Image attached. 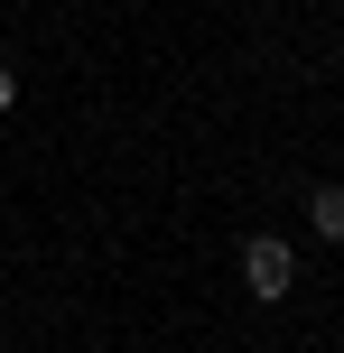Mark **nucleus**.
Instances as JSON below:
<instances>
[{"mask_svg": "<svg viewBox=\"0 0 344 353\" xmlns=\"http://www.w3.org/2000/svg\"><path fill=\"white\" fill-rule=\"evenodd\" d=\"M242 288H252L261 307H279L298 288V251L279 242V232H252V242H242Z\"/></svg>", "mask_w": 344, "mask_h": 353, "instance_id": "f257e3e1", "label": "nucleus"}, {"mask_svg": "<svg viewBox=\"0 0 344 353\" xmlns=\"http://www.w3.org/2000/svg\"><path fill=\"white\" fill-rule=\"evenodd\" d=\"M307 232H316V242H344V186H316L307 195Z\"/></svg>", "mask_w": 344, "mask_h": 353, "instance_id": "f03ea898", "label": "nucleus"}, {"mask_svg": "<svg viewBox=\"0 0 344 353\" xmlns=\"http://www.w3.org/2000/svg\"><path fill=\"white\" fill-rule=\"evenodd\" d=\"M19 103V74H10V56H0V112H10Z\"/></svg>", "mask_w": 344, "mask_h": 353, "instance_id": "7ed1b4c3", "label": "nucleus"}]
</instances>
